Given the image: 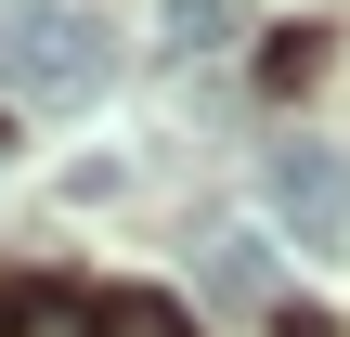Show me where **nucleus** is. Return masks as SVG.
<instances>
[{
    "label": "nucleus",
    "instance_id": "f257e3e1",
    "mask_svg": "<svg viewBox=\"0 0 350 337\" xmlns=\"http://www.w3.org/2000/svg\"><path fill=\"white\" fill-rule=\"evenodd\" d=\"M104 26L91 0H0V104H91L104 91Z\"/></svg>",
    "mask_w": 350,
    "mask_h": 337
},
{
    "label": "nucleus",
    "instance_id": "f03ea898",
    "mask_svg": "<svg viewBox=\"0 0 350 337\" xmlns=\"http://www.w3.org/2000/svg\"><path fill=\"white\" fill-rule=\"evenodd\" d=\"M260 195L299 247H350V156L338 143H273L260 156Z\"/></svg>",
    "mask_w": 350,
    "mask_h": 337
},
{
    "label": "nucleus",
    "instance_id": "7ed1b4c3",
    "mask_svg": "<svg viewBox=\"0 0 350 337\" xmlns=\"http://www.w3.org/2000/svg\"><path fill=\"white\" fill-rule=\"evenodd\" d=\"M91 337H195V312L156 299V286H104V299H91Z\"/></svg>",
    "mask_w": 350,
    "mask_h": 337
},
{
    "label": "nucleus",
    "instance_id": "20e7f679",
    "mask_svg": "<svg viewBox=\"0 0 350 337\" xmlns=\"http://www.w3.org/2000/svg\"><path fill=\"white\" fill-rule=\"evenodd\" d=\"M0 337H91V299H65V286H0Z\"/></svg>",
    "mask_w": 350,
    "mask_h": 337
},
{
    "label": "nucleus",
    "instance_id": "39448f33",
    "mask_svg": "<svg viewBox=\"0 0 350 337\" xmlns=\"http://www.w3.org/2000/svg\"><path fill=\"white\" fill-rule=\"evenodd\" d=\"M208 286H221V299H273V260H260L247 234H221V260H208Z\"/></svg>",
    "mask_w": 350,
    "mask_h": 337
}]
</instances>
